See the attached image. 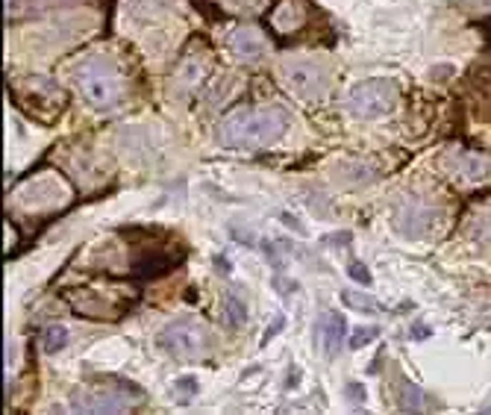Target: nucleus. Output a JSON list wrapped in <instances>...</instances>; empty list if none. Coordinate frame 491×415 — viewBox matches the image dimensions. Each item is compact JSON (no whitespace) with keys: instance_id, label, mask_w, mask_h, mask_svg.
I'll return each mask as SVG.
<instances>
[{"instance_id":"16","label":"nucleus","mask_w":491,"mask_h":415,"mask_svg":"<svg viewBox=\"0 0 491 415\" xmlns=\"http://www.w3.org/2000/svg\"><path fill=\"white\" fill-rule=\"evenodd\" d=\"M201 80H203V59L186 56L174 74V86L180 89V97H186V91H191V89H198Z\"/></svg>"},{"instance_id":"18","label":"nucleus","mask_w":491,"mask_h":415,"mask_svg":"<svg viewBox=\"0 0 491 415\" xmlns=\"http://www.w3.org/2000/svg\"><path fill=\"white\" fill-rule=\"evenodd\" d=\"M421 406H424V392H421V386L403 383L400 395H398V409H400V412H421Z\"/></svg>"},{"instance_id":"29","label":"nucleus","mask_w":491,"mask_h":415,"mask_svg":"<svg viewBox=\"0 0 491 415\" xmlns=\"http://www.w3.org/2000/svg\"><path fill=\"white\" fill-rule=\"evenodd\" d=\"M283 324H285V319H283V315H277V324H274V327H268V333H265V341H271V339H274V336L283 330Z\"/></svg>"},{"instance_id":"6","label":"nucleus","mask_w":491,"mask_h":415,"mask_svg":"<svg viewBox=\"0 0 491 415\" xmlns=\"http://www.w3.org/2000/svg\"><path fill=\"white\" fill-rule=\"evenodd\" d=\"M395 106H398V86L395 80H383V77L356 83L345 97V109L359 121L383 118L395 112Z\"/></svg>"},{"instance_id":"26","label":"nucleus","mask_w":491,"mask_h":415,"mask_svg":"<svg viewBox=\"0 0 491 415\" xmlns=\"http://www.w3.org/2000/svg\"><path fill=\"white\" fill-rule=\"evenodd\" d=\"M218 4H224V6H230V9H250V6L259 4V0H218Z\"/></svg>"},{"instance_id":"8","label":"nucleus","mask_w":491,"mask_h":415,"mask_svg":"<svg viewBox=\"0 0 491 415\" xmlns=\"http://www.w3.org/2000/svg\"><path fill=\"white\" fill-rule=\"evenodd\" d=\"M15 201L24 209H36V212H41V209H59V206H65L71 201V189L56 174H41V177H36L30 183H24L18 189V194H15Z\"/></svg>"},{"instance_id":"30","label":"nucleus","mask_w":491,"mask_h":415,"mask_svg":"<svg viewBox=\"0 0 491 415\" xmlns=\"http://www.w3.org/2000/svg\"><path fill=\"white\" fill-rule=\"evenodd\" d=\"M215 265L221 268V274H230V268H233L230 259H224V256H215Z\"/></svg>"},{"instance_id":"7","label":"nucleus","mask_w":491,"mask_h":415,"mask_svg":"<svg viewBox=\"0 0 491 415\" xmlns=\"http://www.w3.org/2000/svg\"><path fill=\"white\" fill-rule=\"evenodd\" d=\"M391 221H395V230L406 239H421L427 236L435 221H438V209L421 198V194H406L395 204V215H391Z\"/></svg>"},{"instance_id":"20","label":"nucleus","mask_w":491,"mask_h":415,"mask_svg":"<svg viewBox=\"0 0 491 415\" xmlns=\"http://www.w3.org/2000/svg\"><path fill=\"white\" fill-rule=\"evenodd\" d=\"M194 395H198V380H194L191 374H188V377L174 380V392H171V398H174L180 406L191 404V401H194Z\"/></svg>"},{"instance_id":"15","label":"nucleus","mask_w":491,"mask_h":415,"mask_svg":"<svg viewBox=\"0 0 491 415\" xmlns=\"http://www.w3.org/2000/svg\"><path fill=\"white\" fill-rule=\"evenodd\" d=\"M333 180H335V186H341V189H359V186H365V183H371V180H374V168H371V165H365V162H353V159H348V162L335 165Z\"/></svg>"},{"instance_id":"3","label":"nucleus","mask_w":491,"mask_h":415,"mask_svg":"<svg viewBox=\"0 0 491 415\" xmlns=\"http://www.w3.org/2000/svg\"><path fill=\"white\" fill-rule=\"evenodd\" d=\"M280 80L285 83V89L300 97V101L318 104L330 94L333 86V74H330V65L315 59V56H291L280 65Z\"/></svg>"},{"instance_id":"27","label":"nucleus","mask_w":491,"mask_h":415,"mask_svg":"<svg viewBox=\"0 0 491 415\" xmlns=\"http://www.w3.org/2000/svg\"><path fill=\"white\" fill-rule=\"evenodd\" d=\"M350 233H333V236H324V241L330 245V241H335V245H350Z\"/></svg>"},{"instance_id":"1","label":"nucleus","mask_w":491,"mask_h":415,"mask_svg":"<svg viewBox=\"0 0 491 415\" xmlns=\"http://www.w3.org/2000/svg\"><path fill=\"white\" fill-rule=\"evenodd\" d=\"M291 127V115L283 106H259V109H238L218 124V144L230 151H259L268 144H277Z\"/></svg>"},{"instance_id":"13","label":"nucleus","mask_w":491,"mask_h":415,"mask_svg":"<svg viewBox=\"0 0 491 415\" xmlns=\"http://www.w3.org/2000/svg\"><path fill=\"white\" fill-rule=\"evenodd\" d=\"M468 89L474 97V109L480 118H491V65H480L471 71Z\"/></svg>"},{"instance_id":"9","label":"nucleus","mask_w":491,"mask_h":415,"mask_svg":"<svg viewBox=\"0 0 491 415\" xmlns=\"http://www.w3.org/2000/svg\"><path fill=\"white\" fill-rule=\"evenodd\" d=\"M445 168L456 180H465V183H482L491 177V156L485 154H477V151H450L445 156Z\"/></svg>"},{"instance_id":"28","label":"nucleus","mask_w":491,"mask_h":415,"mask_svg":"<svg viewBox=\"0 0 491 415\" xmlns=\"http://www.w3.org/2000/svg\"><path fill=\"white\" fill-rule=\"evenodd\" d=\"M348 398H350V401H365V389H362L359 383H350V386H348Z\"/></svg>"},{"instance_id":"17","label":"nucleus","mask_w":491,"mask_h":415,"mask_svg":"<svg viewBox=\"0 0 491 415\" xmlns=\"http://www.w3.org/2000/svg\"><path fill=\"white\" fill-rule=\"evenodd\" d=\"M224 319L230 321V327H241L244 321H248V304H244V298L238 295V291L224 295Z\"/></svg>"},{"instance_id":"22","label":"nucleus","mask_w":491,"mask_h":415,"mask_svg":"<svg viewBox=\"0 0 491 415\" xmlns=\"http://www.w3.org/2000/svg\"><path fill=\"white\" fill-rule=\"evenodd\" d=\"M341 301H345L350 309H359V312H377L380 306L368 298V295H359V291H341Z\"/></svg>"},{"instance_id":"19","label":"nucleus","mask_w":491,"mask_h":415,"mask_svg":"<svg viewBox=\"0 0 491 415\" xmlns=\"http://www.w3.org/2000/svg\"><path fill=\"white\" fill-rule=\"evenodd\" d=\"M68 345V330L62 324H51L41 336V351L44 354H59Z\"/></svg>"},{"instance_id":"23","label":"nucleus","mask_w":491,"mask_h":415,"mask_svg":"<svg viewBox=\"0 0 491 415\" xmlns=\"http://www.w3.org/2000/svg\"><path fill=\"white\" fill-rule=\"evenodd\" d=\"M471 233L477 241H491V206L482 209L477 218H474V224H471Z\"/></svg>"},{"instance_id":"31","label":"nucleus","mask_w":491,"mask_h":415,"mask_svg":"<svg viewBox=\"0 0 491 415\" xmlns=\"http://www.w3.org/2000/svg\"><path fill=\"white\" fill-rule=\"evenodd\" d=\"M283 221H288V227H291V230H298V233H300V236H303V233H306V230H303V227H300V224H298V221H294V218H291V215H285V212H283Z\"/></svg>"},{"instance_id":"10","label":"nucleus","mask_w":491,"mask_h":415,"mask_svg":"<svg viewBox=\"0 0 491 415\" xmlns=\"http://www.w3.org/2000/svg\"><path fill=\"white\" fill-rule=\"evenodd\" d=\"M68 304L74 306V312H80V315L94 319V321H118L121 315H124V306L112 304L109 298L97 295V291H71Z\"/></svg>"},{"instance_id":"14","label":"nucleus","mask_w":491,"mask_h":415,"mask_svg":"<svg viewBox=\"0 0 491 415\" xmlns=\"http://www.w3.org/2000/svg\"><path fill=\"white\" fill-rule=\"evenodd\" d=\"M303 21H306L303 0H280V6L271 15L274 30H280V33H294L298 27H303Z\"/></svg>"},{"instance_id":"5","label":"nucleus","mask_w":491,"mask_h":415,"mask_svg":"<svg viewBox=\"0 0 491 415\" xmlns=\"http://www.w3.org/2000/svg\"><path fill=\"white\" fill-rule=\"evenodd\" d=\"M156 345L174 359L188 362V359L206 356V351L212 345V333L206 330V324L194 321V319H177V321H168L156 333Z\"/></svg>"},{"instance_id":"24","label":"nucleus","mask_w":491,"mask_h":415,"mask_svg":"<svg viewBox=\"0 0 491 415\" xmlns=\"http://www.w3.org/2000/svg\"><path fill=\"white\" fill-rule=\"evenodd\" d=\"M377 336H380V327H374V324H371V327H359V330L350 336V348L359 351V348L368 345V341H374Z\"/></svg>"},{"instance_id":"4","label":"nucleus","mask_w":491,"mask_h":415,"mask_svg":"<svg viewBox=\"0 0 491 415\" xmlns=\"http://www.w3.org/2000/svg\"><path fill=\"white\" fill-rule=\"evenodd\" d=\"M144 401V392L136 383H127L121 377H109V386L97 389H77L71 395L74 412H124Z\"/></svg>"},{"instance_id":"32","label":"nucleus","mask_w":491,"mask_h":415,"mask_svg":"<svg viewBox=\"0 0 491 415\" xmlns=\"http://www.w3.org/2000/svg\"><path fill=\"white\" fill-rule=\"evenodd\" d=\"M39 4H44V6H56V4H68V0H39Z\"/></svg>"},{"instance_id":"25","label":"nucleus","mask_w":491,"mask_h":415,"mask_svg":"<svg viewBox=\"0 0 491 415\" xmlns=\"http://www.w3.org/2000/svg\"><path fill=\"white\" fill-rule=\"evenodd\" d=\"M348 274H350L356 283H362V286H371V274H368V268H365L362 262H350V265H348Z\"/></svg>"},{"instance_id":"2","label":"nucleus","mask_w":491,"mask_h":415,"mask_svg":"<svg viewBox=\"0 0 491 415\" xmlns=\"http://www.w3.org/2000/svg\"><path fill=\"white\" fill-rule=\"evenodd\" d=\"M71 80L94 109H115L124 101V77L109 56H88L71 68Z\"/></svg>"},{"instance_id":"12","label":"nucleus","mask_w":491,"mask_h":415,"mask_svg":"<svg viewBox=\"0 0 491 415\" xmlns=\"http://www.w3.org/2000/svg\"><path fill=\"white\" fill-rule=\"evenodd\" d=\"M345 333H348V324H345V319H341V312L327 309L321 319H318L315 339H318V345H321V351H324L327 359H335L341 354V345H345Z\"/></svg>"},{"instance_id":"11","label":"nucleus","mask_w":491,"mask_h":415,"mask_svg":"<svg viewBox=\"0 0 491 415\" xmlns=\"http://www.w3.org/2000/svg\"><path fill=\"white\" fill-rule=\"evenodd\" d=\"M227 47H230V54L238 59V62H262L268 56V41L265 36L256 30V27H238L230 33L227 39Z\"/></svg>"},{"instance_id":"21","label":"nucleus","mask_w":491,"mask_h":415,"mask_svg":"<svg viewBox=\"0 0 491 415\" xmlns=\"http://www.w3.org/2000/svg\"><path fill=\"white\" fill-rule=\"evenodd\" d=\"M230 86H233V77H230V74H224V77H218L215 83H209V86H206V91H203L206 104H218L221 97H224V101H227V94H230Z\"/></svg>"}]
</instances>
